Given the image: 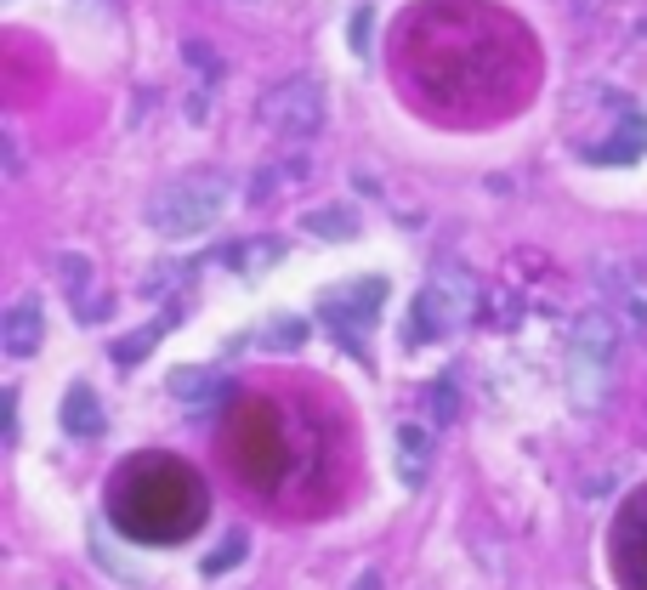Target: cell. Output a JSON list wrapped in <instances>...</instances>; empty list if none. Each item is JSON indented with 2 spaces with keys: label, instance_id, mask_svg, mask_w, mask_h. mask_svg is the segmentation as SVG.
Here are the masks:
<instances>
[{
  "label": "cell",
  "instance_id": "cell-1",
  "mask_svg": "<svg viewBox=\"0 0 647 590\" xmlns=\"http://www.w3.org/2000/svg\"><path fill=\"white\" fill-rule=\"evenodd\" d=\"M205 483L171 454H137L108 488V517L125 539L171 545L205 522Z\"/></svg>",
  "mask_w": 647,
  "mask_h": 590
},
{
  "label": "cell",
  "instance_id": "cell-2",
  "mask_svg": "<svg viewBox=\"0 0 647 590\" xmlns=\"http://www.w3.org/2000/svg\"><path fill=\"white\" fill-rule=\"evenodd\" d=\"M233 466L256 494H290V488L313 471L307 460V437H296V420L284 415L273 398H245L239 420H233Z\"/></svg>",
  "mask_w": 647,
  "mask_h": 590
},
{
  "label": "cell",
  "instance_id": "cell-3",
  "mask_svg": "<svg viewBox=\"0 0 647 590\" xmlns=\"http://www.w3.org/2000/svg\"><path fill=\"white\" fill-rule=\"evenodd\" d=\"M222 210H228V176L222 171H188L154 188L148 199V227L165 233V239H199L210 227L222 222Z\"/></svg>",
  "mask_w": 647,
  "mask_h": 590
},
{
  "label": "cell",
  "instance_id": "cell-4",
  "mask_svg": "<svg viewBox=\"0 0 647 590\" xmlns=\"http://www.w3.org/2000/svg\"><path fill=\"white\" fill-rule=\"evenodd\" d=\"M613 381V324L608 318H579L574 347H568V398L574 409H602Z\"/></svg>",
  "mask_w": 647,
  "mask_h": 590
},
{
  "label": "cell",
  "instance_id": "cell-5",
  "mask_svg": "<svg viewBox=\"0 0 647 590\" xmlns=\"http://www.w3.org/2000/svg\"><path fill=\"white\" fill-rule=\"evenodd\" d=\"M466 313H472V278L466 273H438L426 290L415 295V307H409L403 347L420 352L426 341H438V335H449L455 324H466Z\"/></svg>",
  "mask_w": 647,
  "mask_h": 590
},
{
  "label": "cell",
  "instance_id": "cell-6",
  "mask_svg": "<svg viewBox=\"0 0 647 590\" xmlns=\"http://www.w3.org/2000/svg\"><path fill=\"white\" fill-rule=\"evenodd\" d=\"M262 125H273V131L290 137V142H307L318 125H324V86H318L313 74H290L279 86H267Z\"/></svg>",
  "mask_w": 647,
  "mask_h": 590
},
{
  "label": "cell",
  "instance_id": "cell-7",
  "mask_svg": "<svg viewBox=\"0 0 647 590\" xmlns=\"http://www.w3.org/2000/svg\"><path fill=\"white\" fill-rule=\"evenodd\" d=\"M381 301H386V278H358V284H347V290H330L324 301H318V324L330 335H341L347 341L352 358H364V341L352 335V324H369V318L381 313Z\"/></svg>",
  "mask_w": 647,
  "mask_h": 590
},
{
  "label": "cell",
  "instance_id": "cell-8",
  "mask_svg": "<svg viewBox=\"0 0 647 590\" xmlns=\"http://www.w3.org/2000/svg\"><path fill=\"white\" fill-rule=\"evenodd\" d=\"M40 341H46V307H40V295H18L0 318V347L12 358H35Z\"/></svg>",
  "mask_w": 647,
  "mask_h": 590
},
{
  "label": "cell",
  "instance_id": "cell-9",
  "mask_svg": "<svg viewBox=\"0 0 647 590\" xmlns=\"http://www.w3.org/2000/svg\"><path fill=\"white\" fill-rule=\"evenodd\" d=\"M619 579L630 590H647V494L619 517Z\"/></svg>",
  "mask_w": 647,
  "mask_h": 590
},
{
  "label": "cell",
  "instance_id": "cell-10",
  "mask_svg": "<svg viewBox=\"0 0 647 590\" xmlns=\"http://www.w3.org/2000/svg\"><path fill=\"white\" fill-rule=\"evenodd\" d=\"M165 392L182 403H199V409H210V403L228 398V375L222 369H205V364H182L165 375Z\"/></svg>",
  "mask_w": 647,
  "mask_h": 590
},
{
  "label": "cell",
  "instance_id": "cell-11",
  "mask_svg": "<svg viewBox=\"0 0 647 590\" xmlns=\"http://www.w3.org/2000/svg\"><path fill=\"white\" fill-rule=\"evenodd\" d=\"M426 471H432V432L415 426V420H403L398 426V477L409 488L426 483Z\"/></svg>",
  "mask_w": 647,
  "mask_h": 590
},
{
  "label": "cell",
  "instance_id": "cell-12",
  "mask_svg": "<svg viewBox=\"0 0 647 590\" xmlns=\"http://www.w3.org/2000/svg\"><path fill=\"white\" fill-rule=\"evenodd\" d=\"M642 154H647V120L642 114H625V125H619L602 148H591L585 159H591V165H625V159H642Z\"/></svg>",
  "mask_w": 647,
  "mask_h": 590
},
{
  "label": "cell",
  "instance_id": "cell-13",
  "mask_svg": "<svg viewBox=\"0 0 647 590\" xmlns=\"http://www.w3.org/2000/svg\"><path fill=\"white\" fill-rule=\"evenodd\" d=\"M63 432L69 437H97L103 432V403H97V392H91L86 381H74L69 398H63Z\"/></svg>",
  "mask_w": 647,
  "mask_h": 590
},
{
  "label": "cell",
  "instance_id": "cell-14",
  "mask_svg": "<svg viewBox=\"0 0 647 590\" xmlns=\"http://www.w3.org/2000/svg\"><path fill=\"white\" fill-rule=\"evenodd\" d=\"M301 233H313V239H352L358 233V216H352L347 205H318V210H307L301 216Z\"/></svg>",
  "mask_w": 647,
  "mask_h": 590
},
{
  "label": "cell",
  "instance_id": "cell-15",
  "mask_svg": "<svg viewBox=\"0 0 647 590\" xmlns=\"http://www.w3.org/2000/svg\"><path fill=\"white\" fill-rule=\"evenodd\" d=\"M176 318H182V307H171V313H159L154 324H148V330H137V335H120V341H114V364H137V358H148V352L159 347V335L171 330Z\"/></svg>",
  "mask_w": 647,
  "mask_h": 590
},
{
  "label": "cell",
  "instance_id": "cell-16",
  "mask_svg": "<svg viewBox=\"0 0 647 590\" xmlns=\"http://www.w3.org/2000/svg\"><path fill=\"white\" fill-rule=\"evenodd\" d=\"M307 335H313V324L307 318H267V330H262V347L267 352H301L307 347Z\"/></svg>",
  "mask_w": 647,
  "mask_h": 590
},
{
  "label": "cell",
  "instance_id": "cell-17",
  "mask_svg": "<svg viewBox=\"0 0 647 590\" xmlns=\"http://www.w3.org/2000/svg\"><path fill=\"white\" fill-rule=\"evenodd\" d=\"M245 551H250V534H245V528H233V534L222 539V545H216L205 562H199V573H205V579H216V573L239 568V562H245Z\"/></svg>",
  "mask_w": 647,
  "mask_h": 590
},
{
  "label": "cell",
  "instance_id": "cell-18",
  "mask_svg": "<svg viewBox=\"0 0 647 590\" xmlns=\"http://www.w3.org/2000/svg\"><path fill=\"white\" fill-rule=\"evenodd\" d=\"M57 273L69 278L74 307H80V301H86V278H97V273H91V261H86V256H57Z\"/></svg>",
  "mask_w": 647,
  "mask_h": 590
},
{
  "label": "cell",
  "instance_id": "cell-19",
  "mask_svg": "<svg viewBox=\"0 0 647 590\" xmlns=\"http://www.w3.org/2000/svg\"><path fill=\"white\" fill-rule=\"evenodd\" d=\"M369 40H375V12H369V6H358V12L347 18V46L364 57V52H369Z\"/></svg>",
  "mask_w": 647,
  "mask_h": 590
},
{
  "label": "cell",
  "instance_id": "cell-20",
  "mask_svg": "<svg viewBox=\"0 0 647 590\" xmlns=\"http://www.w3.org/2000/svg\"><path fill=\"white\" fill-rule=\"evenodd\" d=\"M432 420H438V426H449V420H455V375L432 381Z\"/></svg>",
  "mask_w": 647,
  "mask_h": 590
},
{
  "label": "cell",
  "instance_id": "cell-21",
  "mask_svg": "<svg viewBox=\"0 0 647 590\" xmlns=\"http://www.w3.org/2000/svg\"><path fill=\"white\" fill-rule=\"evenodd\" d=\"M0 437H6V443L18 437V392H12V386L0 392Z\"/></svg>",
  "mask_w": 647,
  "mask_h": 590
},
{
  "label": "cell",
  "instance_id": "cell-22",
  "mask_svg": "<svg viewBox=\"0 0 647 590\" xmlns=\"http://www.w3.org/2000/svg\"><path fill=\"white\" fill-rule=\"evenodd\" d=\"M630 324H636V330L647 335V301H630Z\"/></svg>",
  "mask_w": 647,
  "mask_h": 590
},
{
  "label": "cell",
  "instance_id": "cell-23",
  "mask_svg": "<svg viewBox=\"0 0 647 590\" xmlns=\"http://www.w3.org/2000/svg\"><path fill=\"white\" fill-rule=\"evenodd\" d=\"M352 590H381V573L369 568V573H364V579H358V585H352Z\"/></svg>",
  "mask_w": 647,
  "mask_h": 590
}]
</instances>
